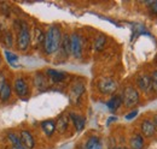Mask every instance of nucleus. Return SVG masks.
Listing matches in <instances>:
<instances>
[{
  "instance_id": "25",
  "label": "nucleus",
  "mask_w": 157,
  "mask_h": 149,
  "mask_svg": "<svg viewBox=\"0 0 157 149\" xmlns=\"http://www.w3.org/2000/svg\"><path fill=\"white\" fill-rule=\"evenodd\" d=\"M4 43L9 48H11L13 46V36H12L11 31H5V34H4Z\"/></svg>"
},
{
  "instance_id": "21",
  "label": "nucleus",
  "mask_w": 157,
  "mask_h": 149,
  "mask_svg": "<svg viewBox=\"0 0 157 149\" xmlns=\"http://www.w3.org/2000/svg\"><path fill=\"white\" fill-rule=\"evenodd\" d=\"M34 83H35V87L39 88L41 90H44L46 87H47V81H46V77L44 76V74H35V78H34Z\"/></svg>"
},
{
  "instance_id": "11",
  "label": "nucleus",
  "mask_w": 157,
  "mask_h": 149,
  "mask_svg": "<svg viewBox=\"0 0 157 149\" xmlns=\"http://www.w3.org/2000/svg\"><path fill=\"white\" fill-rule=\"evenodd\" d=\"M69 118L71 119V122H73V124H74V126H75V129H76L78 132L83 130L85 124H86V120H85V118L82 115L71 112V113H69Z\"/></svg>"
},
{
  "instance_id": "14",
  "label": "nucleus",
  "mask_w": 157,
  "mask_h": 149,
  "mask_svg": "<svg viewBox=\"0 0 157 149\" xmlns=\"http://www.w3.org/2000/svg\"><path fill=\"white\" fill-rule=\"evenodd\" d=\"M108 110L111 112H116L122 106V97L121 95H114L108 102H106Z\"/></svg>"
},
{
  "instance_id": "7",
  "label": "nucleus",
  "mask_w": 157,
  "mask_h": 149,
  "mask_svg": "<svg viewBox=\"0 0 157 149\" xmlns=\"http://www.w3.org/2000/svg\"><path fill=\"white\" fill-rule=\"evenodd\" d=\"M20 138L22 144L27 149H34L35 148V140L32 132L28 130H22L20 133Z\"/></svg>"
},
{
  "instance_id": "32",
  "label": "nucleus",
  "mask_w": 157,
  "mask_h": 149,
  "mask_svg": "<svg viewBox=\"0 0 157 149\" xmlns=\"http://www.w3.org/2000/svg\"><path fill=\"white\" fill-rule=\"evenodd\" d=\"M152 123H154V125H155V129H157V114L154 117V120H152Z\"/></svg>"
},
{
  "instance_id": "17",
  "label": "nucleus",
  "mask_w": 157,
  "mask_h": 149,
  "mask_svg": "<svg viewBox=\"0 0 157 149\" xmlns=\"http://www.w3.org/2000/svg\"><path fill=\"white\" fill-rule=\"evenodd\" d=\"M59 48L62 49V52L64 53L65 56H69L71 54V49H70V35L64 34V35L62 36V41H60Z\"/></svg>"
},
{
  "instance_id": "28",
  "label": "nucleus",
  "mask_w": 157,
  "mask_h": 149,
  "mask_svg": "<svg viewBox=\"0 0 157 149\" xmlns=\"http://www.w3.org/2000/svg\"><path fill=\"white\" fill-rule=\"evenodd\" d=\"M138 114V110H136V111H132L131 113H128L127 115H126V119L127 120H131V119H133V118H136Z\"/></svg>"
},
{
  "instance_id": "19",
  "label": "nucleus",
  "mask_w": 157,
  "mask_h": 149,
  "mask_svg": "<svg viewBox=\"0 0 157 149\" xmlns=\"http://www.w3.org/2000/svg\"><path fill=\"white\" fill-rule=\"evenodd\" d=\"M11 94H12L11 85H10L7 82H5V84L2 85V88H1V90H0V100H1L2 102L9 101L10 97H11Z\"/></svg>"
},
{
  "instance_id": "27",
  "label": "nucleus",
  "mask_w": 157,
  "mask_h": 149,
  "mask_svg": "<svg viewBox=\"0 0 157 149\" xmlns=\"http://www.w3.org/2000/svg\"><path fill=\"white\" fill-rule=\"evenodd\" d=\"M147 5L150 6V10L152 11V12H157V1H150V2H147Z\"/></svg>"
},
{
  "instance_id": "12",
  "label": "nucleus",
  "mask_w": 157,
  "mask_h": 149,
  "mask_svg": "<svg viewBox=\"0 0 157 149\" xmlns=\"http://www.w3.org/2000/svg\"><path fill=\"white\" fill-rule=\"evenodd\" d=\"M47 77L53 82V83H60L63 82L65 78H67V74L65 72H62V71H57V70H52V69H48L46 71Z\"/></svg>"
},
{
  "instance_id": "22",
  "label": "nucleus",
  "mask_w": 157,
  "mask_h": 149,
  "mask_svg": "<svg viewBox=\"0 0 157 149\" xmlns=\"http://www.w3.org/2000/svg\"><path fill=\"white\" fill-rule=\"evenodd\" d=\"M44 41H45V34H44V31L40 28H35L34 29V43H35V46L44 45Z\"/></svg>"
},
{
  "instance_id": "8",
  "label": "nucleus",
  "mask_w": 157,
  "mask_h": 149,
  "mask_svg": "<svg viewBox=\"0 0 157 149\" xmlns=\"http://www.w3.org/2000/svg\"><path fill=\"white\" fill-rule=\"evenodd\" d=\"M140 130H141V136H144V137H152L156 132L155 125H154L152 120H150V119H145L141 122Z\"/></svg>"
},
{
  "instance_id": "1",
  "label": "nucleus",
  "mask_w": 157,
  "mask_h": 149,
  "mask_svg": "<svg viewBox=\"0 0 157 149\" xmlns=\"http://www.w3.org/2000/svg\"><path fill=\"white\" fill-rule=\"evenodd\" d=\"M62 41V33L57 25H52L48 28L47 33L45 34L44 41V51L46 54H53L59 49Z\"/></svg>"
},
{
  "instance_id": "26",
  "label": "nucleus",
  "mask_w": 157,
  "mask_h": 149,
  "mask_svg": "<svg viewBox=\"0 0 157 149\" xmlns=\"http://www.w3.org/2000/svg\"><path fill=\"white\" fill-rule=\"evenodd\" d=\"M151 77V88L155 90V93L157 94V71H154Z\"/></svg>"
},
{
  "instance_id": "29",
  "label": "nucleus",
  "mask_w": 157,
  "mask_h": 149,
  "mask_svg": "<svg viewBox=\"0 0 157 149\" xmlns=\"http://www.w3.org/2000/svg\"><path fill=\"white\" fill-rule=\"evenodd\" d=\"M5 82H6V78H5V76H4V74H1V72H0V90H1L2 85L5 84Z\"/></svg>"
},
{
  "instance_id": "18",
  "label": "nucleus",
  "mask_w": 157,
  "mask_h": 149,
  "mask_svg": "<svg viewBox=\"0 0 157 149\" xmlns=\"http://www.w3.org/2000/svg\"><path fill=\"white\" fill-rule=\"evenodd\" d=\"M131 148L132 149H143L144 148V138L140 133H136L132 138H131Z\"/></svg>"
},
{
  "instance_id": "2",
  "label": "nucleus",
  "mask_w": 157,
  "mask_h": 149,
  "mask_svg": "<svg viewBox=\"0 0 157 149\" xmlns=\"http://www.w3.org/2000/svg\"><path fill=\"white\" fill-rule=\"evenodd\" d=\"M15 28L17 30V40H16V47L21 52H25L30 46V31L29 27L23 20H16Z\"/></svg>"
},
{
  "instance_id": "13",
  "label": "nucleus",
  "mask_w": 157,
  "mask_h": 149,
  "mask_svg": "<svg viewBox=\"0 0 157 149\" xmlns=\"http://www.w3.org/2000/svg\"><path fill=\"white\" fill-rule=\"evenodd\" d=\"M69 125V115L68 114H63L58 118V120L56 122V130L59 133H64Z\"/></svg>"
},
{
  "instance_id": "33",
  "label": "nucleus",
  "mask_w": 157,
  "mask_h": 149,
  "mask_svg": "<svg viewBox=\"0 0 157 149\" xmlns=\"http://www.w3.org/2000/svg\"><path fill=\"white\" fill-rule=\"evenodd\" d=\"M113 149H127V148H122V147H115V148H113Z\"/></svg>"
},
{
  "instance_id": "5",
  "label": "nucleus",
  "mask_w": 157,
  "mask_h": 149,
  "mask_svg": "<svg viewBox=\"0 0 157 149\" xmlns=\"http://www.w3.org/2000/svg\"><path fill=\"white\" fill-rule=\"evenodd\" d=\"M70 49L71 54L76 59H80L82 56V37L78 33H73L70 35Z\"/></svg>"
},
{
  "instance_id": "24",
  "label": "nucleus",
  "mask_w": 157,
  "mask_h": 149,
  "mask_svg": "<svg viewBox=\"0 0 157 149\" xmlns=\"http://www.w3.org/2000/svg\"><path fill=\"white\" fill-rule=\"evenodd\" d=\"M7 140L11 142V146H23L21 142V138L18 135H16L15 132H9L7 133Z\"/></svg>"
},
{
  "instance_id": "16",
  "label": "nucleus",
  "mask_w": 157,
  "mask_h": 149,
  "mask_svg": "<svg viewBox=\"0 0 157 149\" xmlns=\"http://www.w3.org/2000/svg\"><path fill=\"white\" fill-rule=\"evenodd\" d=\"M41 129L45 132L46 136L51 137L53 135V132L56 131V122L55 120H51V119L45 120V122L41 123Z\"/></svg>"
},
{
  "instance_id": "3",
  "label": "nucleus",
  "mask_w": 157,
  "mask_h": 149,
  "mask_svg": "<svg viewBox=\"0 0 157 149\" xmlns=\"http://www.w3.org/2000/svg\"><path fill=\"white\" fill-rule=\"evenodd\" d=\"M122 97V105H124L126 107H134L139 102V93L134 87H126L123 89V93L121 95Z\"/></svg>"
},
{
  "instance_id": "15",
  "label": "nucleus",
  "mask_w": 157,
  "mask_h": 149,
  "mask_svg": "<svg viewBox=\"0 0 157 149\" xmlns=\"http://www.w3.org/2000/svg\"><path fill=\"white\" fill-rule=\"evenodd\" d=\"M4 56H5V59H6V61L9 63V65L11 66V67H13V69H18V56L17 54H15L13 52H11V51H9V49H5L4 51Z\"/></svg>"
},
{
  "instance_id": "10",
  "label": "nucleus",
  "mask_w": 157,
  "mask_h": 149,
  "mask_svg": "<svg viewBox=\"0 0 157 149\" xmlns=\"http://www.w3.org/2000/svg\"><path fill=\"white\" fill-rule=\"evenodd\" d=\"M83 93H85V85H83V83L76 82V83L71 87V93H70L71 100H73L74 102H78Z\"/></svg>"
},
{
  "instance_id": "4",
  "label": "nucleus",
  "mask_w": 157,
  "mask_h": 149,
  "mask_svg": "<svg viewBox=\"0 0 157 149\" xmlns=\"http://www.w3.org/2000/svg\"><path fill=\"white\" fill-rule=\"evenodd\" d=\"M98 89L101 94L113 95L117 90V83L113 78L105 77V78H101L98 82Z\"/></svg>"
},
{
  "instance_id": "9",
  "label": "nucleus",
  "mask_w": 157,
  "mask_h": 149,
  "mask_svg": "<svg viewBox=\"0 0 157 149\" xmlns=\"http://www.w3.org/2000/svg\"><path fill=\"white\" fill-rule=\"evenodd\" d=\"M137 85L141 92H149L151 89V77L149 74H141L137 78Z\"/></svg>"
},
{
  "instance_id": "23",
  "label": "nucleus",
  "mask_w": 157,
  "mask_h": 149,
  "mask_svg": "<svg viewBox=\"0 0 157 149\" xmlns=\"http://www.w3.org/2000/svg\"><path fill=\"white\" fill-rule=\"evenodd\" d=\"M105 43H106V37L104 36V35H99L96 38V41H94V48H96V51L100 52L105 47Z\"/></svg>"
},
{
  "instance_id": "30",
  "label": "nucleus",
  "mask_w": 157,
  "mask_h": 149,
  "mask_svg": "<svg viewBox=\"0 0 157 149\" xmlns=\"http://www.w3.org/2000/svg\"><path fill=\"white\" fill-rule=\"evenodd\" d=\"M116 120V117H110L109 119H108V122H106V125H110V123H113V122H115Z\"/></svg>"
},
{
  "instance_id": "31",
  "label": "nucleus",
  "mask_w": 157,
  "mask_h": 149,
  "mask_svg": "<svg viewBox=\"0 0 157 149\" xmlns=\"http://www.w3.org/2000/svg\"><path fill=\"white\" fill-rule=\"evenodd\" d=\"M9 149H27L24 146H11Z\"/></svg>"
},
{
  "instance_id": "6",
  "label": "nucleus",
  "mask_w": 157,
  "mask_h": 149,
  "mask_svg": "<svg viewBox=\"0 0 157 149\" xmlns=\"http://www.w3.org/2000/svg\"><path fill=\"white\" fill-rule=\"evenodd\" d=\"M13 89H15V93L17 94V96H20L22 99L27 97L29 95V87H28V83L24 81V78L18 77L16 78L15 81V84H13Z\"/></svg>"
},
{
  "instance_id": "20",
  "label": "nucleus",
  "mask_w": 157,
  "mask_h": 149,
  "mask_svg": "<svg viewBox=\"0 0 157 149\" xmlns=\"http://www.w3.org/2000/svg\"><path fill=\"white\" fill-rule=\"evenodd\" d=\"M86 149H103V144L100 142L98 137L93 136V137H90L86 142Z\"/></svg>"
}]
</instances>
